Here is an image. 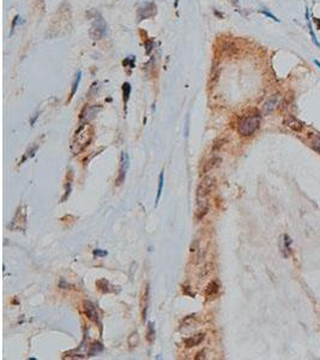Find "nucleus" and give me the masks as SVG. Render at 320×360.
I'll list each match as a JSON object with an SVG mask.
<instances>
[{
  "instance_id": "7ed1b4c3",
  "label": "nucleus",
  "mask_w": 320,
  "mask_h": 360,
  "mask_svg": "<svg viewBox=\"0 0 320 360\" xmlns=\"http://www.w3.org/2000/svg\"><path fill=\"white\" fill-rule=\"evenodd\" d=\"M107 31H108V29H107L106 22L101 17H98V18H96V21L94 22L91 29H90V36L94 40H100L107 35Z\"/></svg>"
},
{
  "instance_id": "0eeeda50",
  "label": "nucleus",
  "mask_w": 320,
  "mask_h": 360,
  "mask_svg": "<svg viewBox=\"0 0 320 360\" xmlns=\"http://www.w3.org/2000/svg\"><path fill=\"white\" fill-rule=\"evenodd\" d=\"M128 167H130L128 155L126 153H122L121 154V159H120V168H119V175H117V185H121L125 181L126 173H127Z\"/></svg>"
},
{
  "instance_id": "1a4fd4ad",
  "label": "nucleus",
  "mask_w": 320,
  "mask_h": 360,
  "mask_svg": "<svg viewBox=\"0 0 320 360\" xmlns=\"http://www.w3.org/2000/svg\"><path fill=\"white\" fill-rule=\"evenodd\" d=\"M284 125H287L289 129L296 131V132H300L303 129V124L301 123L299 119H296L295 116H293V115H287L284 118Z\"/></svg>"
},
{
  "instance_id": "393cba45",
  "label": "nucleus",
  "mask_w": 320,
  "mask_h": 360,
  "mask_svg": "<svg viewBox=\"0 0 320 360\" xmlns=\"http://www.w3.org/2000/svg\"><path fill=\"white\" fill-rule=\"evenodd\" d=\"M36 150H37V146H34V148H31L30 150H28V153H26V155L24 156L23 161H25V160H26L28 157H32V156L35 155V153H36ZM23 161H22V162H23Z\"/></svg>"
},
{
  "instance_id": "72a5a7b5",
  "label": "nucleus",
  "mask_w": 320,
  "mask_h": 360,
  "mask_svg": "<svg viewBox=\"0 0 320 360\" xmlns=\"http://www.w3.org/2000/svg\"><path fill=\"white\" fill-rule=\"evenodd\" d=\"M234 1H235V2H237V0H234Z\"/></svg>"
},
{
  "instance_id": "f257e3e1",
  "label": "nucleus",
  "mask_w": 320,
  "mask_h": 360,
  "mask_svg": "<svg viewBox=\"0 0 320 360\" xmlns=\"http://www.w3.org/2000/svg\"><path fill=\"white\" fill-rule=\"evenodd\" d=\"M93 133H94V130H93V127L90 125L82 124L79 126L78 130L76 131V133H74L73 142H72V151H73V154H79L90 144V142L93 139Z\"/></svg>"
},
{
  "instance_id": "6ab92c4d",
  "label": "nucleus",
  "mask_w": 320,
  "mask_h": 360,
  "mask_svg": "<svg viewBox=\"0 0 320 360\" xmlns=\"http://www.w3.org/2000/svg\"><path fill=\"white\" fill-rule=\"evenodd\" d=\"M311 143H312V148L315 150V151H318V153H320V135L319 133H314L312 136V138H311Z\"/></svg>"
},
{
  "instance_id": "6e6552de",
  "label": "nucleus",
  "mask_w": 320,
  "mask_h": 360,
  "mask_svg": "<svg viewBox=\"0 0 320 360\" xmlns=\"http://www.w3.org/2000/svg\"><path fill=\"white\" fill-rule=\"evenodd\" d=\"M156 13V6L154 2H145L143 6L138 8V21L141 22L143 19H146L149 17H152V16Z\"/></svg>"
},
{
  "instance_id": "c756f323",
  "label": "nucleus",
  "mask_w": 320,
  "mask_h": 360,
  "mask_svg": "<svg viewBox=\"0 0 320 360\" xmlns=\"http://www.w3.org/2000/svg\"><path fill=\"white\" fill-rule=\"evenodd\" d=\"M59 286H60V288L65 289V288H67V287H69V284H66V282H65V280H64V279H61V280H60V284H59Z\"/></svg>"
},
{
  "instance_id": "c85d7f7f",
  "label": "nucleus",
  "mask_w": 320,
  "mask_h": 360,
  "mask_svg": "<svg viewBox=\"0 0 320 360\" xmlns=\"http://www.w3.org/2000/svg\"><path fill=\"white\" fill-rule=\"evenodd\" d=\"M94 254H95V256H98V257H103V256H107V251H101V250H94Z\"/></svg>"
},
{
  "instance_id": "2f4dec72",
  "label": "nucleus",
  "mask_w": 320,
  "mask_h": 360,
  "mask_svg": "<svg viewBox=\"0 0 320 360\" xmlns=\"http://www.w3.org/2000/svg\"><path fill=\"white\" fill-rule=\"evenodd\" d=\"M37 118H39V112H36V113L34 114V116H32L31 120H30V124H31V125H34V124H35V121H36V119H37Z\"/></svg>"
},
{
  "instance_id": "f3484780",
  "label": "nucleus",
  "mask_w": 320,
  "mask_h": 360,
  "mask_svg": "<svg viewBox=\"0 0 320 360\" xmlns=\"http://www.w3.org/2000/svg\"><path fill=\"white\" fill-rule=\"evenodd\" d=\"M163 181H164V170L162 169L161 174H160V178H158V190H157V197H156V205L158 204L160 202V198H161V195H162V187H163Z\"/></svg>"
},
{
  "instance_id": "7c9ffc66",
  "label": "nucleus",
  "mask_w": 320,
  "mask_h": 360,
  "mask_svg": "<svg viewBox=\"0 0 320 360\" xmlns=\"http://www.w3.org/2000/svg\"><path fill=\"white\" fill-rule=\"evenodd\" d=\"M195 359H205V352L204 351H202V352H199L198 354H197V357H195Z\"/></svg>"
},
{
  "instance_id": "a878e982",
  "label": "nucleus",
  "mask_w": 320,
  "mask_h": 360,
  "mask_svg": "<svg viewBox=\"0 0 320 360\" xmlns=\"http://www.w3.org/2000/svg\"><path fill=\"white\" fill-rule=\"evenodd\" d=\"M144 45H145V48H146V54H150L151 51H152V48H154V42L148 40V41H145Z\"/></svg>"
},
{
  "instance_id": "2eb2a0df",
  "label": "nucleus",
  "mask_w": 320,
  "mask_h": 360,
  "mask_svg": "<svg viewBox=\"0 0 320 360\" xmlns=\"http://www.w3.org/2000/svg\"><path fill=\"white\" fill-rule=\"evenodd\" d=\"M131 90H132V88H131V84L128 83V82H125L124 84H122V96H124V105H127V102H128V100H130V95H131Z\"/></svg>"
},
{
  "instance_id": "ddd939ff",
  "label": "nucleus",
  "mask_w": 320,
  "mask_h": 360,
  "mask_svg": "<svg viewBox=\"0 0 320 360\" xmlns=\"http://www.w3.org/2000/svg\"><path fill=\"white\" fill-rule=\"evenodd\" d=\"M219 292V284L216 281H212L208 284L206 291H205V295L208 299H213V297Z\"/></svg>"
},
{
  "instance_id": "20e7f679",
  "label": "nucleus",
  "mask_w": 320,
  "mask_h": 360,
  "mask_svg": "<svg viewBox=\"0 0 320 360\" xmlns=\"http://www.w3.org/2000/svg\"><path fill=\"white\" fill-rule=\"evenodd\" d=\"M213 186H215L213 178H211V176L205 178L203 181L199 184L198 189H197V199L208 198L209 193L213 190Z\"/></svg>"
},
{
  "instance_id": "4468645a",
  "label": "nucleus",
  "mask_w": 320,
  "mask_h": 360,
  "mask_svg": "<svg viewBox=\"0 0 320 360\" xmlns=\"http://www.w3.org/2000/svg\"><path fill=\"white\" fill-rule=\"evenodd\" d=\"M96 287L100 289L101 292H103V293H110L112 292V287H110L109 282L106 280V279H101V280H98L97 282H96Z\"/></svg>"
},
{
  "instance_id": "f03ea898",
  "label": "nucleus",
  "mask_w": 320,
  "mask_h": 360,
  "mask_svg": "<svg viewBox=\"0 0 320 360\" xmlns=\"http://www.w3.org/2000/svg\"><path fill=\"white\" fill-rule=\"evenodd\" d=\"M260 126V115H248L242 118L239 123L237 131L241 136H251L253 135Z\"/></svg>"
},
{
  "instance_id": "dca6fc26",
  "label": "nucleus",
  "mask_w": 320,
  "mask_h": 360,
  "mask_svg": "<svg viewBox=\"0 0 320 360\" xmlns=\"http://www.w3.org/2000/svg\"><path fill=\"white\" fill-rule=\"evenodd\" d=\"M80 78H82V72H80V71H78V72L76 73V78H74V81H73V83H72V89H71V95H70L71 99L73 97V95L76 94L77 89H78V85H79V82H80Z\"/></svg>"
},
{
  "instance_id": "cd10ccee",
  "label": "nucleus",
  "mask_w": 320,
  "mask_h": 360,
  "mask_svg": "<svg viewBox=\"0 0 320 360\" xmlns=\"http://www.w3.org/2000/svg\"><path fill=\"white\" fill-rule=\"evenodd\" d=\"M259 12H261V13H264L265 16H267V17H270V18H272L275 22H279V19L276 17V16H273L272 13H270V12H267V11H265V10H260Z\"/></svg>"
},
{
  "instance_id": "423d86ee",
  "label": "nucleus",
  "mask_w": 320,
  "mask_h": 360,
  "mask_svg": "<svg viewBox=\"0 0 320 360\" xmlns=\"http://www.w3.org/2000/svg\"><path fill=\"white\" fill-rule=\"evenodd\" d=\"M282 103V96L281 94H275L272 95L271 97H269L267 101L264 103L263 106V112L264 114H269V113H272L275 109L279 107V105Z\"/></svg>"
},
{
  "instance_id": "9b49d317",
  "label": "nucleus",
  "mask_w": 320,
  "mask_h": 360,
  "mask_svg": "<svg viewBox=\"0 0 320 360\" xmlns=\"http://www.w3.org/2000/svg\"><path fill=\"white\" fill-rule=\"evenodd\" d=\"M290 245H291V239L287 235V234H283L281 238H279V250H281V253L283 254V257H288L289 253H290Z\"/></svg>"
},
{
  "instance_id": "aec40b11",
  "label": "nucleus",
  "mask_w": 320,
  "mask_h": 360,
  "mask_svg": "<svg viewBox=\"0 0 320 360\" xmlns=\"http://www.w3.org/2000/svg\"><path fill=\"white\" fill-rule=\"evenodd\" d=\"M306 17H307V23H308V28H309V34H311V36H312V41L313 43L317 47H319L320 48V43L318 42V40H317V36H315V34H314V31H313V28H312V23H311V21H309V18H308V11L306 12Z\"/></svg>"
},
{
  "instance_id": "5701e85b",
  "label": "nucleus",
  "mask_w": 320,
  "mask_h": 360,
  "mask_svg": "<svg viewBox=\"0 0 320 360\" xmlns=\"http://www.w3.org/2000/svg\"><path fill=\"white\" fill-rule=\"evenodd\" d=\"M146 336H148V340L150 341V342H152L154 338H155V329H154V324H152V323H149L148 334H146Z\"/></svg>"
},
{
  "instance_id": "412c9836",
  "label": "nucleus",
  "mask_w": 320,
  "mask_h": 360,
  "mask_svg": "<svg viewBox=\"0 0 320 360\" xmlns=\"http://www.w3.org/2000/svg\"><path fill=\"white\" fill-rule=\"evenodd\" d=\"M102 351H103V346H102L100 342H96V343H94V345L91 346V349H90L89 354H90V355H96V354L101 353Z\"/></svg>"
},
{
  "instance_id": "f8f14e48",
  "label": "nucleus",
  "mask_w": 320,
  "mask_h": 360,
  "mask_svg": "<svg viewBox=\"0 0 320 360\" xmlns=\"http://www.w3.org/2000/svg\"><path fill=\"white\" fill-rule=\"evenodd\" d=\"M204 340H205V334H204V333H200V334H197V335H193V336L186 338V340H185V346H186L187 348H192V347L200 345Z\"/></svg>"
},
{
  "instance_id": "39448f33",
  "label": "nucleus",
  "mask_w": 320,
  "mask_h": 360,
  "mask_svg": "<svg viewBox=\"0 0 320 360\" xmlns=\"http://www.w3.org/2000/svg\"><path fill=\"white\" fill-rule=\"evenodd\" d=\"M101 106L97 105V106H85L83 108V111L80 112V115H79V119H80V123L82 124H88L90 120H93L95 116L97 115V113L101 111Z\"/></svg>"
},
{
  "instance_id": "4be33fe9",
  "label": "nucleus",
  "mask_w": 320,
  "mask_h": 360,
  "mask_svg": "<svg viewBox=\"0 0 320 360\" xmlns=\"http://www.w3.org/2000/svg\"><path fill=\"white\" fill-rule=\"evenodd\" d=\"M217 162H219V159L218 157H215V159H212L211 161H209V163H206V166H205V168H204V173H208L209 170H211V169L213 168L216 165H217Z\"/></svg>"
},
{
  "instance_id": "a211bd4d",
  "label": "nucleus",
  "mask_w": 320,
  "mask_h": 360,
  "mask_svg": "<svg viewBox=\"0 0 320 360\" xmlns=\"http://www.w3.org/2000/svg\"><path fill=\"white\" fill-rule=\"evenodd\" d=\"M144 305H143V321L146 318V312H148V303H149V284L145 287V293H144Z\"/></svg>"
},
{
  "instance_id": "473e14b6",
  "label": "nucleus",
  "mask_w": 320,
  "mask_h": 360,
  "mask_svg": "<svg viewBox=\"0 0 320 360\" xmlns=\"http://www.w3.org/2000/svg\"><path fill=\"white\" fill-rule=\"evenodd\" d=\"M314 64H315V65H317V66H318V67L320 69V62H318V60H314Z\"/></svg>"
},
{
  "instance_id": "b1692460",
  "label": "nucleus",
  "mask_w": 320,
  "mask_h": 360,
  "mask_svg": "<svg viewBox=\"0 0 320 360\" xmlns=\"http://www.w3.org/2000/svg\"><path fill=\"white\" fill-rule=\"evenodd\" d=\"M122 64H124V66H130V69H133L134 67V64H136V57L134 55H131V57H128V58H126L125 60L122 62Z\"/></svg>"
},
{
  "instance_id": "bb28decb",
  "label": "nucleus",
  "mask_w": 320,
  "mask_h": 360,
  "mask_svg": "<svg viewBox=\"0 0 320 360\" xmlns=\"http://www.w3.org/2000/svg\"><path fill=\"white\" fill-rule=\"evenodd\" d=\"M19 19H21V17H19V16H18V15L15 16V18H13V21H12V25H11V31H10V35H12V34H13V30H15V28H16L17 22H18Z\"/></svg>"
},
{
  "instance_id": "9d476101",
  "label": "nucleus",
  "mask_w": 320,
  "mask_h": 360,
  "mask_svg": "<svg viewBox=\"0 0 320 360\" xmlns=\"http://www.w3.org/2000/svg\"><path fill=\"white\" fill-rule=\"evenodd\" d=\"M84 311H85L86 316H88V318L90 321H93L95 323L98 322V319H100L98 318V312H97L96 307H95V305L91 301H85L84 303Z\"/></svg>"
}]
</instances>
